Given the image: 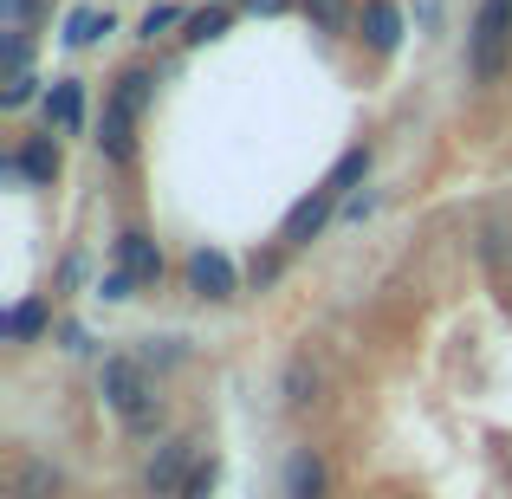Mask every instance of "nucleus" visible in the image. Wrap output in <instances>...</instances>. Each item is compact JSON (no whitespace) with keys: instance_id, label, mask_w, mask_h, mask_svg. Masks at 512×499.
Instances as JSON below:
<instances>
[{"instance_id":"obj_13","label":"nucleus","mask_w":512,"mask_h":499,"mask_svg":"<svg viewBox=\"0 0 512 499\" xmlns=\"http://www.w3.org/2000/svg\"><path fill=\"white\" fill-rule=\"evenodd\" d=\"M150 91H156V78H150V72H143V65H130V72H124V78H117V91H111V104H124V111H130V117H143V111H150Z\"/></svg>"},{"instance_id":"obj_14","label":"nucleus","mask_w":512,"mask_h":499,"mask_svg":"<svg viewBox=\"0 0 512 499\" xmlns=\"http://www.w3.org/2000/svg\"><path fill=\"white\" fill-rule=\"evenodd\" d=\"M305 20H312L318 33H350L357 7H350V0H305Z\"/></svg>"},{"instance_id":"obj_18","label":"nucleus","mask_w":512,"mask_h":499,"mask_svg":"<svg viewBox=\"0 0 512 499\" xmlns=\"http://www.w3.org/2000/svg\"><path fill=\"white\" fill-rule=\"evenodd\" d=\"M39 331H46V305H39V299L13 305V318H7V337H13V344H26V337H39Z\"/></svg>"},{"instance_id":"obj_15","label":"nucleus","mask_w":512,"mask_h":499,"mask_svg":"<svg viewBox=\"0 0 512 499\" xmlns=\"http://www.w3.org/2000/svg\"><path fill=\"white\" fill-rule=\"evenodd\" d=\"M363 175H370V143L344 150V156H338V169L325 175V188H338V195H344V188H357V182H363Z\"/></svg>"},{"instance_id":"obj_20","label":"nucleus","mask_w":512,"mask_h":499,"mask_svg":"<svg viewBox=\"0 0 512 499\" xmlns=\"http://www.w3.org/2000/svg\"><path fill=\"white\" fill-rule=\"evenodd\" d=\"M214 480H221V461H214V454H208V461L195 467V480H188V487H182V499H208V493H214Z\"/></svg>"},{"instance_id":"obj_9","label":"nucleus","mask_w":512,"mask_h":499,"mask_svg":"<svg viewBox=\"0 0 512 499\" xmlns=\"http://www.w3.org/2000/svg\"><path fill=\"white\" fill-rule=\"evenodd\" d=\"M98 150L111 156V163H130V156H137V117H130L124 104H104V124H98Z\"/></svg>"},{"instance_id":"obj_19","label":"nucleus","mask_w":512,"mask_h":499,"mask_svg":"<svg viewBox=\"0 0 512 499\" xmlns=\"http://www.w3.org/2000/svg\"><path fill=\"white\" fill-rule=\"evenodd\" d=\"M98 33H111V13H98V7L72 13V26H65V39H72V46H98Z\"/></svg>"},{"instance_id":"obj_4","label":"nucleus","mask_w":512,"mask_h":499,"mask_svg":"<svg viewBox=\"0 0 512 499\" xmlns=\"http://www.w3.org/2000/svg\"><path fill=\"white\" fill-rule=\"evenodd\" d=\"M52 493H59V467L13 448L7 454V499H52Z\"/></svg>"},{"instance_id":"obj_23","label":"nucleus","mask_w":512,"mask_h":499,"mask_svg":"<svg viewBox=\"0 0 512 499\" xmlns=\"http://www.w3.org/2000/svg\"><path fill=\"white\" fill-rule=\"evenodd\" d=\"M26 98H33V78H26V72H20V78H7V91H0V104H7V111H20Z\"/></svg>"},{"instance_id":"obj_6","label":"nucleus","mask_w":512,"mask_h":499,"mask_svg":"<svg viewBox=\"0 0 512 499\" xmlns=\"http://www.w3.org/2000/svg\"><path fill=\"white\" fill-rule=\"evenodd\" d=\"M331 208H338V188H312V195L286 214L279 247H305V240H318V234H325V221H331Z\"/></svg>"},{"instance_id":"obj_10","label":"nucleus","mask_w":512,"mask_h":499,"mask_svg":"<svg viewBox=\"0 0 512 499\" xmlns=\"http://www.w3.org/2000/svg\"><path fill=\"white\" fill-rule=\"evenodd\" d=\"M0 169H7V175H26V182H39V188H52V175H59V143H52V137H33L20 156H7Z\"/></svg>"},{"instance_id":"obj_3","label":"nucleus","mask_w":512,"mask_h":499,"mask_svg":"<svg viewBox=\"0 0 512 499\" xmlns=\"http://www.w3.org/2000/svg\"><path fill=\"white\" fill-rule=\"evenodd\" d=\"M195 441H163V448H156V461H150V493H163V499H182V487L188 480H195Z\"/></svg>"},{"instance_id":"obj_5","label":"nucleus","mask_w":512,"mask_h":499,"mask_svg":"<svg viewBox=\"0 0 512 499\" xmlns=\"http://www.w3.org/2000/svg\"><path fill=\"white\" fill-rule=\"evenodd\" d=\"M234 260H227V253H214V247H201V253H188V292H195V299H234Z\"/></svg>"},{"instance_id":"obj_24","label":"nucleus","mask_w":512,"mask_h":499,"mask_svg":"<svg viewBox=\"0 0 512 499\" xmlns=\"http://www.w3.org/2000/svg\"><path fill=\"white\" fill-rule=\"evenodd\" d=\"M104 299H111V305L137 299V279H130V273H111V279H104Z\"/></svg>"},{"instance_id":"obj_11","label":"nucleus","mask_w":512,"mask_h":499,"mask_svg":"<svg viewBox=\"0 0 512 499\" xmlns=\"http://www.w3.org/2000/svg\"><path fill=\"white\" fill-rule=\"evenodd\" d=\"M363 39H370V52H396L402 46V13H396V0H363Z\"/></svg>"},{"instance_id":"obj_7","label":"nucleus","mask_w":512,"mask_h":499,"mask_svg":"<svg viewBox=\"0 0 512 499\" xmlns=\"http://www.w3.org/2000/svg\"><path fill=\"white\" fill-rule=\"evenodd\" d=\"M117 273H130L137 286H163V247L150 234H137V227H124L117 234Z\"/></svg>"},{"instance_id":"obj_12","label":"nucleus","mask_w":512,"mask_h":499,"mask_svg":"<svg viewBox=\"0 0 512 499\" xmlns=\"http://www.w3.org/2000/svg\"><path fill=\"white\" fill-rule=\"evenodd\" d=\"M46 124L65 130V137H78V130H85V91H78L72 78H59V85L46 91Z\"/></svg>"},{"instance_id":"obj_22","label":"nucleus","mask_w":512,"mask_h":499,"mask_svg":"<svg viewBox=\"0 0 512 499\" xmlns=\"http://www.w3.org/2000/svg\"><path fill=\"white\" fill-rule=\"evenodd\" d=\"M247 273H253V286H273V279H279V253H253Z\"/></svg>"},{"instance_id":"obj_8","label":"nucleus","mask_w":512,"mask_h":499,"mask_svg":"<svg viewBox=\"0 0 512 499\" xmlns=\"http://www.w3.org/2000/svg\"><path fill=\"white\" fill-rule=\"evenodd\" d=\"M331 493V467H325V454H312V448H299L286 461V499H325Z\"/></svg>"},{"instance_id":"obj_2","label":"nucleus","mask_w":512,"mask_h":499,"mask_svg":"<svg viewBox=\"0 0 512 499\" xmlns=\"http://www.w3.org/2000/svg\"><path fill=\"white\" fill-rule=\"evenodd\" d=\"M512 65V0H480L474 33H467V72L480 85H500Z\"/></svg>"},{"instance_id":"obj_1","label":"nucleus","mask_w":512,"mask_h":499,"mask_svg":"<svg viewBox=\"0 0 512 499\" xmlns=\"http://www.w3.org/2000/svg\"><path fill=\"white\" fill-rule=\"evenodd\" d=\"M98 389H104V402H111V415H117V422H124L137 441H150L156 428H163V396H156L150 370H143L137 357H104Z\"/></svg>"},{"instance_id":"obj_17","label":"nucleus","mask_w":512,"mask_h":499,"mask_svg":"<svg viewBox=\"0 0 512 499\" xmlns=\"http://www.w3.org/2000/svg\"><path fill=\"white\" fill-rule=\"evenodd\" d=\"M312 389H318L312 357H292V363H286V402H292V409H305V402H312Z\"/></svg>"},{"instance_id":"obj_21","label":"nucleus","mask_w":512,"mask_h":499,"mask_svg":"<svg viewBox=\"0 0 512 499\" xmlns=\"http://www.w3.org/2000/svg\"><path fill=\"white\" fill-rule=\"evenodd\" d=\"M169 26H175V7H169V0H163V7H150V13H143V39L169 33Z\"/></svg>"},{"instance_id":"obj_16","label":"nucleus","mask_w":512,"mask_h":499,"mask_svg":"<svg viewBox=\"0 0 512 499\" xmlns=\"http://www.w3.org/2000/svg\"><path fill=\"white\" fill-rule=\"evenodd\" d=\"M227 33V7H221V0H214V7H201V13H188V46H208V39H221Z\"/></svg>"}]
</instances>
